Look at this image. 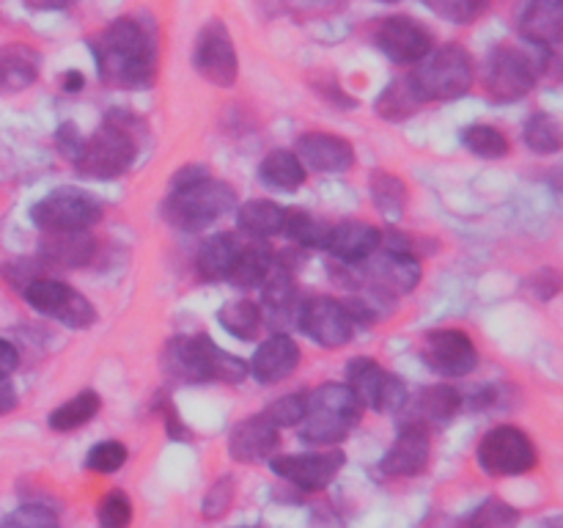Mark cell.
Listing matches in <instances>:
<instances>
[{
    "mask_svg": "<svg viewBox=\"0 0 563 528\" xmlns=\"http://www.w3.org/2000/svg\"><path fill=\"white\" fill-rule=\"evenodd\" d=\"M306 407H308V394H300V391H295V394L278 396L273 405H267V410H264L262 416L278 429L297 427V424L302 421V416H306Z\"/></svg>",
    "mask_w": 563,
    "mask_h": 528,
    "instance_id": "cell-41",
    "label": "cell"
},
{
    "mask_svg": "<svg viewBox=\"0 0 563 528\" xmlns=\"http://www.w3.org/2000/svg\"><path fill=\"white\" fill-rule=\"evenodd\" d=\"M97 526L99 528H130L132 526V501L130 495L113 490L104 495L97 506Z\"/></svg>",
    "mask_w": 563,
    "mask_h": 528,
    "instance_id": "cell-42",
    "label": "cell"
},
{
    "mask_svg": "<svg viewBox=\"0 0 563 528\" xmlns=\"http://www.w3.org/2000/svg\"><path fill=\"white\" fill-rule=\"evenodd\" d=\"M20 366V352L11 341L0 339V380H9Z\"/></svg>",
    "mask_w": 563,
    "mask_h": 528,
    "instance_id": "cell-46",
    "label": "cell"
},
{
    "mask_svg": "<svg viewBox=\"0 0 563 528\" xmlns=\"http://www.w3.org/2000/svg\"><path fill=\"white\" fill-rule=\"evenodd\" d=\"M286 207L275 201H245L236 212V223L251 240H269L284 231Z\"/></svg>",
    "mask_w": 563,
    "mask_h": 528,
    "instance_id": "cell-29",
    "label": "cell"
},
{
    "mask_svg": "<svg viewBox=\"0 0 563 528\" xmlns=\"http://www.w3.org/2000/svg\"><path fill=\"white\" fill-rule=\"evenodd\" d=\"M346 388L374 413H399L407 405V388L396 374L385 372L372 358H355L346 366Z\"/></svg>",
    "mask_w": 563,
    "mask_h": 528,
    "instance_id": "cell-11",
    "label": "cell"
},
{
    "mask_svg": "<svg viewBox=\"0 0 563 528\" xmlns=\"http://www.w3.org/2000/svg\"><path fill=\"white\" fill-rule=\"evenodd\" d=\"M234 482H231L229 476H223L220 482H214L212 487H209L207 498H203V515L207 517H220L225 515V509L231 506V501H234Z\"/></svg>",
    "mask_w": 563,
    "mask_h": 528,
    "instance_id": "cell-45",
    "label": "cell"
},
{
    "mask_svg": "<svg viewBox=\"0 0 563 528\" xmlns=\"http://www.w3.org/2000/svg\"><path fill=\"white\" fill-rule=\"evenodd\" d=\"M240 248V240L234 234H212L209 240H203L196 256L198 275L203 280H225Z\"/></svg>",
    "mask_w": 563,
    "mask_h": 528,
    "instance_id": "cell-26",
    "label": "cell"
},
{
    "mask_svg": "<svg viewBox=\"0 0 563 528\" xmlns=\"http://www.w3.org/2000/svg\"><path fill=\"white\" fill-rule=\"evenodd\" d=\"M520 36L528 44L553 50L563 36V0H531L520 16Z\"/></svg>",
    "mask_w": 563,
    "mask_h": 528,
    "instance_id": "cell-23",
    "label": "cell"
},
{
    "mask_svg": "<svg viewBox=\"0 0 563 528\" xmlns=\"http://www.w3.org/2000/svg\"><path fill=\"white\" fill-rule=\"evenodd\" d=\"M55 141H58L60 152H64L66 157H71V160L77 157V152H80V146H82L80 138L75 135V124H64V127H60L58 135H55Z\"/></svg>",
    "mask_w": 563,
    "mask_h": 528,
    "instance_id": "cell-48",
    "label": "cell"
},
{
    "mask_svg": "<svg viewBox=\"0 0 563 528\" xmlns=\"http://www.w3.org/2000/svg\"><path fill=\"white\" fill-rule=\"evenodd\" d=\"M269 267H273V256H269L267 248L262 245H242L236 253L234 264H231L229 284H234L236 289H256L264 284Z\"/></svg>",
    "mask_w": 563,
    "mask_h": 528,
    "instance_id": "cell-30",
    "label": "cell"
},
{
    "mask_svg": "<svg viewBox=\"0 0 563 528\" xmlns=\"http://www.w3.org/2000/svg\"><path fill=\"white\" fill-rule=\"evenodd\" d=\"M520 520V512L500 498H489L473 512L467 520H462L460 528H515Z\"/></svg>",
    "mask_w": 563,
    "mask_h": 528,
    "instance_id": "cell-39",
    "label": "cell"
},
{
    "mask_svg": "<svg viewBox=\"0 0 563 528\" xmlns=\"http://www.w3.org/2000/svg\"><path fill=\"white\" fill-rule=\"evenodd\" d=\"M192 64H196L198 75L203 80L214 82L220 88L234 86L240 77V58H236L234 38H231L229 28L220 20H209L203 31L196 38V53H192Z\"/></svg>",
    "mask_w": 563,
    "mask_h": 528,
    "instance_id": "cell-12",
    "label": "cell"
},
{
    "mask_svg": "<svg viewBox=\"0 0 563 528\" xmlns=\"http://www.w3.org/2000/svg\"><path fill=\"white\" fill-rule=\"evenodd\" d=\"M385 3H396V0H385Z\"/></svg>",
    "mask_w": 563,
    "mask_h": 528,
    "instance_id": "cell-52",
    "label": "cell"
},
{
    "mask_svg": "<svg viewBox=\"0 0 563 528\" xmlns=\"http://www.w3.org/2000/svg\"><path fill=\"white\" fill-rule=\"evenodd\" d=\"M163 372L176 383H242L247 363L220 350L209 336H176L163 350Z\"/></svg>",
    "mask_w": 563,
    "mask_h": 528,
    "instance_id": "cell-3",
    "label": "cell"
},
{
    "mask_svg": "<svg viewBox=\"0 0 563 528\" xmlns=\"http://www.w3.org/2000/svg\"><path fill=\"white\" fill-rule=\"evenodd\" d=\"M126 457H130V451H126L124 443H119V440H102V443H97L88 451L86 465L97 473H115L119 468H124Z\"/></svg>",
    "mask_w": 563,
    "mask_h": 528,
    "instance_id": "cell-44",
    "label": "cell"
},
{
    "mask_svg": "<svg viewBox=\"0 0 563 528\" xmlns=\"http://www.w3.org/2000/svg\"><path fill=\"white\" fill-rule=\"evenodd\" d=\"M462 407V394L454 388V385H432V388H423L421 396L416 402V418L410 424H421V427H429V424H445L460 413Z\"/></svg>",
    "mask_w": 563,
    "mask_h": 528,
    "instance_id": "cell-28",
    "label": "cell"
},
{
    "mask_svg": "<svg viewBox=\"0 0 563 528\" xmlns=\"http://www.w3.org/2000/svg\"><path fill=\"white\" fill-rule=\"evenodd\" d=\"M82 86H86V77H82V72H77V69L66 72V75H64V91L77 94V91H82Z\"/></svg>",
    "mask_w": 563,
    "mask_h": 528,
    "instance_id": "cell-50",
    "label": "cell"
},
{
    "mask_svg": "<svg viewBox=\"0 0 563 528\" xmlns=\"http://www.w3.org/2000/svg\"><path fill=\"white\" fill-rule=\"evenodd\" d=\"M297 160L319 174H344L355 165V148L346 138L330 132H308L297 141Z\"/></svg>",
    "mask_w": 563,
    "mask_h": 528,
    "instance_id": "cell-20",
    "label": "cell"
},
{
    "mask_svg": "<svg viewBox=\"0 0 563 528\" xmlns=\"http://www.w3.org/2000/svg\"><path fill=\"white\" fill-rule=\"evenodd\" d=\"M27 306L36 314H44L49 319H58L66 328L82 330L97 319L91 300L86 295H80L77 289H71L69 284L55 278H36L22 289Z\"/></svg>",
    "mask_w": 563,
    "mask_h": 528,
    "instance_id": "cell-10",
    "label": "cell"
},
{
    "mask_svg": "<svg viewBox=\"0 0 563 528\" xmlns=\"http://www.w3.org/2000/svg\"><path fill=\"white\" fill-rule=\"evenodd\" d=\"M289 240H295L297 245H306V248H328V234H330V226L324 220L313 218L308 209H286V218H284V231Z\"/></svg>",
    "mask_w": 563,
    "mask_h": 528,
    "instance_id": "cell-32",
    "label": "cell"
},
{
    "mask_svg": "<svg viewBox=\"0 0 563 528\" xmlns=\"http://www.w3.org/2000/svg\"><path fill=\"white\" fill-rule=\"evenodd\" d=\"M99 407H102V402H99V396L93 394V391H80V394L71 396L69 402L55 407V410L49 413L47 424L55 432H71V429L86 427V424L97 416Z\"/></svg>",
    "mask_w": 563,
    "mask_h": 528,
    "instance_id": "cell-31",
    "label": "cell"
},
{
    "mask_svg": "<svg viewBox=\"0 0 563 528\" xmlns=\"http://www.w3.org/2000/svg\"><path fill=\"white\" fill-rule=\"evenodd\" d=\"M462 143L467 146V152H473L482 160H500L509 154L511 143L498 127L493 124H473L462 132Z\"/></svg>",
    "mask_w": 563,
    "mask_h": 528,
    "instance_id": "cell-36",
    "label": "cell"
},
{
    "mask_svg": "<svg viewBox=\"0 0 563 528\" xmlns=\"http://www.w3.org/2000/svg\"><path fill=\"white\" fill-rule=\"evenodd\" d=\"M280 446V429L264 416H251L236 424L229 435V454L242 465L273 460Z\"/></svg>",
    "mask_w": 563,
    "mask_h": 528,
    "instance_id": "cell-19",
    "label": "cell"
},
{
    "mask_svg": "<svg viewBox=\"0 0 563 528\" xmlns=\"http://www.w3.org/2000/svg\"><path fill=\"white\" fill-rule=\"evenodd\" d=\"M473 77H476V66H473L471 53L462 44H445L418 61L416 69L407 75V82L418 102L427 105L465 97L473 88Z\"/></svg>",
    "mask_w": 563,
    "mask_h": 528,
    "instance_id": "cell-4",
    "label": "cell"
},
{
    "mask_svg": "<svg viewBox=\"0 0 563 528\" xmlns=\"http://www.w3.org/2000/svg\"><path fill=\"white\" fill-rule=\"evenodd\" d=\"M14 407H16L14 388H11L5 380H0V416H3V413H9V410H14Z\"/></svg>",
    "mask_w": 563,
    "mask_h": 528,
    "instance_id": "cell-49",
    "label": "cell"
},
{
    "mask_svg": "<svg viewBox=\"0 0 563 528\" xmlns=\"http://www.w3.org/2000/svg\"><path fill=\"white\" fill-rule=\"evenodd\" d=\"M418 108H421V102H418L416 94H412L407 77H399V80L390 82V86L377 97V105H374L379 119L388 121L410 119L412 113H418Z\"/></svg>",
    "mask_w": 563,
    "mask_h": 528,
    "instance_id": "cell-34",
    "label": "cell"
},
{
    "mask_svg": "<svg viewBox=\"0 0 563 528\" xmlns=\"http://www.w3.org/2000/svg\"><path fill=\"white\" fill-rule=\"evenodd\" d=\"M429 457H432V440H429V427L421 424H405L390 446L388 454L383 457V473L394 479L418 476L427 471Z\"/></svg>",
    "mask_w": 563,
    "mask_h": 528,
    "instance_id": "cell-18",
    "label": "cell"
},
{
    "mask_svg": "<svg viewBox=\"0 0 563 528\" xmlns=\"http://www.w3.org/2000/svg\"><path fill=\"white\" fill-rule=\"evenodd\" d=\"M0 528H60V520L49 506L22 504L0 522Z\"/></svg>",
    "mask_w": 563,
    "mask_h": 528,
    "instance_id": "cell-43",
    "label": "cell"
},
{
    "mask_svg": "<svg viewBox=\"0 0 563 528\" xmlns=\"http://www.w3.org/2000/svg\"><path fill=\"white\" fill-rule=\"evenodd\" d=\"M379 245H383V234L377 226L366 223V220H344V223L330 226L324 251H330L344 264H361L372 253H377Z\"/></svg>",
    "mask_w": 563,
    "mask_h": 528,
    "instance_id": "cell-22",
    "label": "cell"
},
{
    "mask_svg": "<svg viewBox=\"0 0 563 528\" xmlns=\"http://www.w3.org/2000/svg\"><path fill=\"white\" fill-rule=\"evenodd\" d=\"M218 322L229 330L231 336L242 341H253L262 330V308L253 300L225 302L218 314Z\"/></svg>",
    "mask_w": 563,
    "mask_h": 528,
    "instance_id": "cell-33",
    "label": "cell"
},
{
    "mask_svg": "<svg viewBox=\"0 0 563 528\" xmlns=\"http://www.w3.org/2000/svg\"><path fill=\"white\" fill-rule=\"evenodd\" d=\"M97 251V240L86 231H69V234H49L44 240L42 253L49 264L60 267H86Z\"/></svg>",
    "mask_w": 563,
    "mask_h": 528,
    "instance_id": "cell-27",
    "label": "cell"
},
{
    "mask_svg": "<svg viewBox=\"0 0 563 528\" xmlns=\"http://www.w3.org/2000/svg\"><path fill=\"white\" fill-rule=\"evenodd\" d=\"M264 306H269V311H289L295 306V280L286 267H280L278 262H273L267 278L262 284Z\"/></svg>",
    "mask_w": 563,
    "mask_h": 528,
    "instance_id": "cell-38",
    "label": "cell"
},
{
    "mask_svg": "<svg viewBox=\"0 0 563 528\" xmlns=\"http://www.w3.org/2000/svg\"><path fill=\"white\" fill-rule=\"evenodd\" d=\"M99 80L110 88H148L157 77V36L135 16H119L91 38Z\"/></svg>",
    "mask_w": 563,
    "mask_h": 528,
    "instance_id": "cell-1",
    "label": "cell"
},
{
    "mask_svg": "<svg viewBox=\"0 0 563 528\" xmlns=\"http://www.w3.org/2000/svg\"><path fill=\"white\" fill-rule=\"evenodd\" d=\"M544 72V58L520 47H495L484 66V88L493 102H517Z\"/></svg>",
    "mask_w": 563,
    "mask_h": 528,
    "instance_id": "cell-7",
    "label": "cell"
},
{
    "mask_svg": "<svg viewBox=\"0 0 563 528\" xmlns=\"http://www.w3.org/2000/svg\"><path fill=\"white\" fill-rule=\"evenodd\" d=\"M38 77V53L27 44L14 42L0 50V88L22 91Z\"/></svg>",
    "mask_w": 563,
    "mask_h": 528,
    "instance_id": "cell-25",
    "label": "cell"
},
{
    "mask_svg": "<svg viewBox=\"0 0 563 528\" xmlns=\"http://www.w3.org/2000/svg\"><path fill=\"white\" fill-rule=\"evenodd\" d=\"M423 3L454 25H471L493 6V0H423Z\"/></svg>",
    "mask_w": 563,
    "mask_h": 528,
    "instance_id": "cell-40",
    "label": "cell"
},
{
    "mask_svg": "<svg viewBox=\"0 0 563 528\" xmlns=\"http://www.w3.org/2000/svg\"><path fill=\"white\" fill-rule=\"evenodd\" d=\"M361 267L368 284L385 295H410L421 284V262L412 253H372L366 262H361Z\"/></svg>",
    "mask_w": 563,
    "mask_h": 528,
    "instance_id": "cell-17",
    "label": "cell"
},
{
    "mask_svg": "<svg viewBox=\"0 0 563 528\" xmlns=\"http://www.w3.org/2000/svg\"><path fill=\"white\" fill-rule=\"evenodd\" d=\"M346 457L344 451L330 449V451H308V454H286L273 457L269 468L275 476L286 479L295 487L306 490V493H319V490L330 487L339 471L344 468Z\"/></svg>",
    "mask_w": 563,
    "mask_h": 528,
    "instance_id": "cell-14",
    "label": "cell"
},
{
    "mask_svg": "<svg viewBox=\"0 0 563 528\" xmlns=\"http://www.w3.org/2000/svg\"><path fill=\"white\" fill-rule=\"evenodd\" d=\"M374 38H377V47L396 64H418L434 47L432 31L412 16H388L379 22Z\"/></svg>",
    "mask_w": 563,
    "mask_h": 528,
    "instance_id": "cell-16",
    "label": "cell"
},
{
    "mask_svg": "<svg viewBox=\"0 0 563 528\" xmlns=\"http://www.w3.org/2000/svg\"><path fill=\"white\" fill-rule=\"evenodd\" d=\"M297 324L313 344L328 346V350L350 344L355 336V322L346 314L344 302L333 297H311L302 302L297 311Z\"/></svg>",
    "mask_w": 563,
    "mask_h": 528,
    "instance_id": "cell-13",
    "label": "cell"
},
{
    "mask_svg": "<svg viewBox=\"0 0 563 528\" xmlns=\"http://www.w3.org/2000/svg\"><path fill=\"white\" fill-rule=\"evenodd\" d=\"M363 405L346 383H324L308 396V407L300 427V438L311 446H335L357 427Z\"/></svg>",
    "mask_w": 563,
    "mask_h": 528,
    "instance_id": "cell-5",
    "label": "cell"
},
{
    "mask_svg": "<svg viewBox=\"0 0 563 528\" xmlns=\"http://www.w3.org/2000/svg\"><path fill=\"white\" fill-rule=\"evenodd\" d=\"M137 157V143L124 124L104 121L77 152L75 165L88 179H119L132 168Z\"/></svg>",
    "mask_w": 563,
    "mask_h": 528,
    "instance_id": "cell-6",
    "label": "cell"
},
{
    "mask_svg": "<svg viewBox=\"0 0 563 528\" xmlns=\"http://www.w3.org/2000/svg\"><path fill=\"white\" fill-rule=\"evenodd\" d=\"M526 143L537 154H555L561 148V124L550 113H533L526 121Z\"/></svg>",
    "mask_w": 563,
    "mask_h": 528,
    "instance_id": "cell-37",
    "label": "cell"
},
{
    "mask_svg": "<svg viewBox=\"0 0 563 528\" xmlns=\"http://www.w3.org/2000/svg\"><path fill=\"white\" fill-rule=\"evenodd\" d=\"M25 3L36 11H55V9H66V6H71L75 0H25Z\"/></svg>",
    "mask_w": 563,
    "mask_h": 528,
    "instance_id": "cell-51",
    "label": "cell"
},
{
    "mask_svg": "<svg viewBox=\"0 0 563 528\" xmlns=\"http://www.w3.org/2000/svg\"><path fill=\"white\" fill-rule=\"evenodd\" d=\"M478 465L489 476H520L537 468L539 454L531 435L522 432L520 427H495L478 443Z\"/></svg>",
    "mask_w": 563,
    "mask_h": 528,
    "instance_id": "cell-9",
    "label": "cell"
},
{
    "mask_svg": "<svg viewBox=\"0 0 563 528\" xmlns=\"http://www.w3.org/2000/svg\"><path fill=\"white\" fill-rule=\"evenodd\" d=\"M258 179L264 187L278 193H295L300 190L302 182H306V165L297 160L295 152H286V148H275L258 165Z\"/></svg>",
    "mask_w": 563,
    "mask_h": 528,
    "instance_id": "cell-24",
    "label": "cell"
},
{
    "mask_svg": "<svg viewBox=\"0 0 563 528\" xmlns=\"http://www.w3.org/2000/svg\"><path fill=\"white\" fill-rule=\"evenodd\" d=\"M421 358L432 372L443 377H465L478 366V350L471 336L460 328H440L423 339Z\"/></svg>",
    "mask_w": 563,
    "mask_h": 528,
    "instance_id": "cell-15",
    "label": "cell"
},
{
    "mask_svg": "<svg viewBox=\"0 0 563 528\" xmlns=\"http://www.w3.org/2000/svg\"><path fill=\"white\" fill-rule=\"evenodd\" d=\"M163 416H165V429H168L170 438L179 440V443H185V440L192 438V432L185 427V424L179 421V413L174 410V405H170V402H168V405H165Z\"/></svg>",
    "mask_w": 563,
    "mask_h": 528,
    "instance_id": "cell-47",
    "label": "cell"
},
{
    "mask_svg": "<svg viewBox=\"0 0 563 528\" xmlns=\"http://www.w3.org/2000/svg\"><path fill=\"white\" fill-rule=\"evenodd\" d=\"M372 198L379 215H385L390 220H399L407 207V185L399 176L379 170V174L372 176Z\"/></svg>",
    "mask_w": 563,
    "mask_h": 528,
    "instance_id": "cell-35",
    "label": "cell"
},
{
    "mask_svg": "<svg viewBox=\"0 0 563 528\" xmlns=\"http://www.w3.org/2000/svg\"><path fill=\"white\" fill-rule=\"evenodd\" d=\"M297 366H300V346H297V341L286 333H273L267 341L258 344L256 355H253L251 366H247V374H253L262 385H275L291 377Z\"/></svg>",
    "mask_w": 563,
    "mask_h": 528,
    "instance_id": "cell-21",
    "label": "cell"
},
{
    "mask_svg": "<svg viewBox=\"0 0 563 528\" xmlns=\"http://www.w3.org/2000/svg\"><path fill=\"white\" fill-rule=\"evenodd\" d=\"M31 220L47 234L88 231L102 220V204L93 193L80 190V187H58L33 204Z\"/></svg>",
    "mask_w": 563,
    "mask_h": 528,
    "instance_id": "cell-8",
    "label": "cell"
},
{
    "mask_svg": "<svg viewBox=\"0 0 563 528\" xmlns=\"http://www.w3.org/2000/svg\"><path fill=\"white\" fill-rule=\"evenodd\" d=\"M236 204L234 187L225 182L212 179L203 165H187L176 170L170 179V190L163 204L165 223L179 231H201L214 220L231 212Z\"/></svg>",
    "mask_w": 563,
    "mask_h": 528,
    "instance_id": "cell-2",
    "label": "cell"
}]
</instances>
